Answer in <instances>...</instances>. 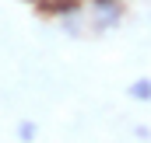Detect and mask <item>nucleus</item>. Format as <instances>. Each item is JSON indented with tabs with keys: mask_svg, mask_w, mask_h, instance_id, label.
Here are the masks:
<instances>
[{
	"mask_svg": "<svg viewBox=\"0 0 151 143\" xmlns=\"http://www.w3.org/2000/svg\"><path fill=\"white\" fill-rule=\"evenodd\" d=\"M25 4H39V0H25Z\"/></svg>",
	"mask_w": 151,
	"mask_h": 143,
	"instance_id": "obj_6",
	"label": "nucleus"
},
{
	"mask_svg": "<svg viewBox=\"0 0 151 143\" xmlns=\"http://www.w3.org/2000/svg\"><path fill=\"white\" fill-rule=\"evenodd\" d=\"M134 136H137V140H148L151 129H148V126H137V129H134Z\"/></svg>",
	"mask_w": 151,
	"mask_h": 143,
	"instance_id": "obj_5",
	"label": "nucleus"
},
{
	"mask_svg": "<svg viewBox=\"0 0 151 143\" xmlns=\"http://www.w3.org/2000/svg\"><path fill=\"white\" fill-rule=\"evenodd\" d=\"M35 136H39V126L32 122V119H21V122H18V140H21V143H32Z\"/></svg>",
	"mask_w": 151,
	"mask_h": 143,
	"instance_id": "obj_4",
	"label": "nucleus"
},
{
	"mask_svg": "<svg viewBox=\"0 0 151 143\" xmlns=\"http://www.w3.org/2000/svg\"><path fill=\"white\" fill-rule=\"evenodd\" d=\"M39 11L53 18H70V14H81V0H39Z\"/></svg>",
	"mask_w": 151,
	"mask_h": 143,
	"instance_id": "obj_2",
	"label": "nucleus"
},
{
	"mask_svg": "<svg viewBox=\"0 0 151 143\" xmlns=\"http://www.w3.org/2000/svg\"><path fill=\"white\" fill-rule=\"evenodd\" d=\"M95 4H99V0H95Z\"/></svg>",
	"mask_w": 151,
	"mask_h": 143,
	"instance_id": "obj_7",
	"label": "nucleus"
},
{
	"mask_svg": "<svg viewBox=\"0 0 151 143\" xmlns=\"http://www.w3.org/2000/svg\"><path fill=\"white\" fill-rule=\"evenodd\" d=\"M127 94H130L134 101H151V77H137V80H130Z\"/></svg>",
	"mask_w": 151,
	"mask_h": 143,
	"instance_id": "obj_3",
	"label": "nucleus"
},
{
	"mask_svg": "<svg viewBox=\"0 0 151 143\" xmlns=\"http://www.w3.org/2000/svg\"><path fill=\"white\" fill-rule=\"evenodd\" d=\"M123 21V4L119 0H99L91 7V28L95 32H113Z\"/></svg>",
	"mask_w": 151,
	"mask_h": 143,
	"instance_id": "obj_1",
	"label": "nucleus"
}]
</instances>
